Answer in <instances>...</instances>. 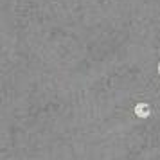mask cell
I'll return each mask as SVG.
<instances>
[{"label": "cell", "instance_id": "6da1fadb", "mask_svg": "<svg viewBox=\"0 0 160 160\" xmlns=\"http://www.w3.org/2000/svg\"><path fill=\"white\" fill-rule=\"evenodd\" d=\"M151 113V110H149V104L148 102H138L135 104V115L137 117H148Z\"/></svg>", "mask_w": 160, "mask_h": 160}, {"label": "cell", "instance_id": "7a4b0ae2", "mask_svg": "<svg viewBox=\"0 0 160 160\" xmlns=\"http://www.w3.org/2000/svg\"><path fill=\"white\" fill-rule=\"evenodd\" d=\"M158 74H160V63H158Z\"/></svg>", "mask_w": 160, "mask_h": 160}]
</instances>
